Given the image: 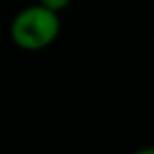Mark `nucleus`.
Returning <instances> with one entry per match:
<instances>
[{"mask_svg":"<svg viewBox=\"0 0 154 154\" xmlns=\"http://www.w3.org/2000/svg\"><path fill=\"white\" fill-rule=\"evenodd\" d=\"M60 35V16L59 12L43 6L31 4L26 6L12 18L10 39L18 49L37 53L49 49Z\"/></svg>","mask_w":154,"mask_h":154,"instance_id":"f257e3e1","label":"nucleus"},{"mask_svg":"<svg viewBox=\"0 0 154 154\" xmlns=\"http://www.w3.org/2000/svg\"><path fill=\"white\" fill-rule=\"evenodd\" d=\"M37 2L60 14V12H63L64 8H68V6H70V2H72V0H37Z\"/></svg>","mask_w":154,"mask_h":154,"instance_id":"f03ea898","label":"nucleus"}]
</instances>
